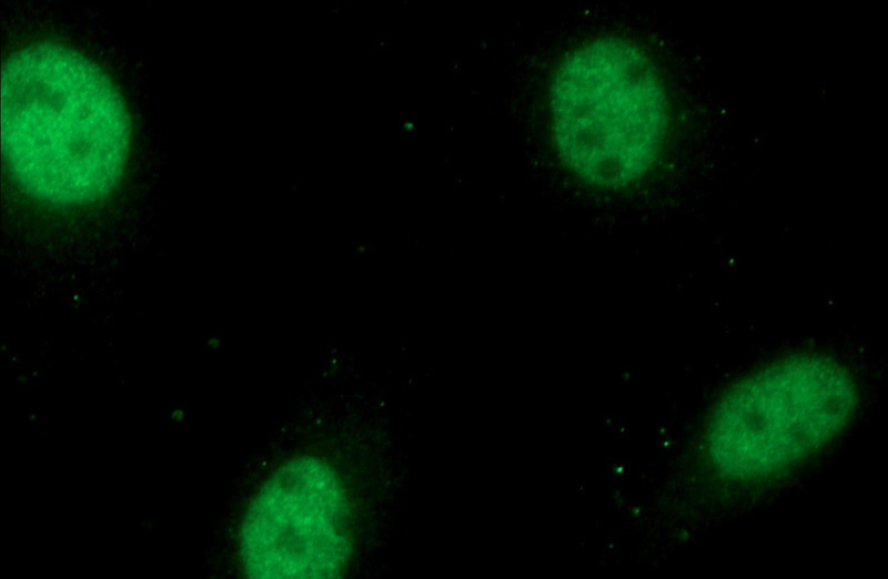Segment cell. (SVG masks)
Returning <instances> with one entry per match:
<instances>
[{"label": "cell", "mask_w": 888, "mask_h": 579, "mask_svg": "<svg viewBox=\"0 0 888 579\" xmlns=\"http://www.w3.org/2000/svg\"><path fill=\"white\" fill-rule=\"evenodd\" d=\"M390 49V39L386 35L372 37V51L374 53H384Z\"/></svg>", "instance_id": "2"}, {"label": "cell", "mask_w": 888, "mask_h": 579, "mask_svg": "<svg viewBox=\"0 0 888 579\" xmlns=\"http://www.w3.org/2000/svg\"><path fill=\"white\" fill-rule=\"evenodd\" d=\"M2 146L16 181L53 204L104 196L121 176L130 120L109 78L74 50L40 43L2 73Z\"/></svg>", "instance_id": "1"}]
</instances>
